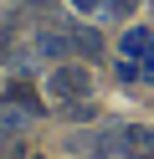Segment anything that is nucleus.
Segmentation results:
<instances>
[{"instance_id":"f257e3e1","label":"nucleus","mask_w":154,"mask_h":159,"mask_svg":"<svg viewBox=\"0 0 154 159\" xmlns=\"http://www.w3.org/2000/svg\"><path fill=\"white\" fill-rule=\"evenodd\" d=\"M46 93H51V98H62V103H77V98H87V93H92V72H87L82 62H72V57H67V62H62L57 72L46 77Z\"/></svg>"},{"instance_id":"f03ea898","label":"nucleus","mask_w":154,"mask_h":159,"mask_svg":"<svg viewBox=\"0 0 154 159\" xmlns=\"http://www.w3.org/2000/svg\"><path fill=\"white\" fill-rule=\"evenodd\" d=\"M118 149H123L128 159H154V128H149V123L118 128Z\"/></svg>"},{"instance_id":"7ed1b4c3","label":"nucleus","mask_w":154,"mask_h":159,"mask_svg":"<svg viewBox=\"0 0 154 159\" xmlns=\"http://www.w3.org/2000/svg\"><path fill=\"white\" fill-rule=\"evenodd\" d=\"M62 31H67V52L72 57H98L103 52V36L92 26H62Z\"/></svg>"},{"instance_id":"20e7f679","label":"nucleus","mask_w":154,"mask_h":159,"mask_svg":"<svg viewBox=\"0 0 154 159\" xmlns=\"http://www.w3.org/2000/svg\"><path fill=\"white\" fill-rule=\"evenodd\" d=\"M149 52H154V31L149 26H133V31L123 36V57L133 62V57H149Z\"/></svg>"},{"instance_id":"39448f33","label":"nucleus","mask_w":154,"mask_h":159,"mask_svg":"<svg viewBox=\"0 0 154 159\" xmlns=\"http://www.w3.org/2000/svg\"><path fill=\"white\" fill-rule=\"evenodd\" d=\"M5 103L10 108H26V113H41V108H46V103H36V87L31 82H10L5 87Z\"/></svg>"},{"instance_id":"423d86ee","label":"nucleus","mask_w":154,"mask_h":159,"mask_svg":"<svg viewBox=\"0 0 154 159\" xmlns=\"http://www.w3.org/2000/svg\"><path fill=\"white\" fill-rule=\"evenodd\" d=\"M62 113H67V118H77V123H87V118H98V108H92L87 98H77V103H72V108H62Z\"/></svg>"},{"instance_id":"0eeeda50","label":"nucleus","mask_w":154,"mask_h":159,"mask_svg":"<svg viewBox=\"0 0 154 159\" xmlns=\"http://www.w3.org/2000/svg\"><path fill=\"white\" fill-rule=\"evenodd\" d=\"M67 5H77V11H108V0H67Z\"/></svg>"},{"instance_id":"6e6552de","label":"nucleus","mask_w":154,"mask_h":159,"mask_svg":"<svg viewBox=\"0 0 154 159\" xmlns=\"http://www.w3.org/2000/svg\"><path fill=\"white\" fill-rule=\"evenodd\" d=\"M139 77H144V82H154V52L144 57V67H139Z\"/></svg>"},{"instance_id":"1a4fd4ad","label":"nucleus","mask_w":154,"mask_h":159,"mask_svg":"<svg viewBox=\"0 0 154 159\" xmlns=\"http://www.w3.org/2000/svg\"><path fill=\"white\" fill-rule=\"evenodd\" d=\"M31 159H41V154H31Z\"/></svg>"}]
</instances>
